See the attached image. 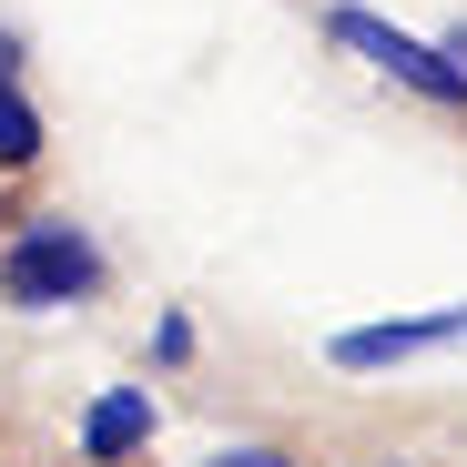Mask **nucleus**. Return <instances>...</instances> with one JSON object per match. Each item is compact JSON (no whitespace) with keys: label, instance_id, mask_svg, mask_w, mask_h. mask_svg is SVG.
Masks as SVG:
<instances>
[{"label":"nucleus","instance_id":"1","mask_svg":"<svg viewBox=\"0 0 467 467\" xmlns=\"http://www.w3.org/2000/svg\"><path fill=\"white\" fill-rule=\"evenodd\" d=\"M102 244L71 213H31L11 244H0V305H21V316H51V305H82L102 295Z\"/></svg>","mask_w":467,"mask_h":467},{"label":"nucleus","instance_id":"2","mask_svg":"<svg viewBox=\"0 0 467 467\" xmlns=\"http://www.w3.org/2000/svg\"><path fill=\"white\" fill-rule=\"evenodd\" d=\"M326 41L366 51L386 82H407V92H427V102H467V82L447 71V51H437V41H417V31H397V21H376L366 0H336V11H326Z\"/></svg>","mask_w":467,"mask_h":467},{"label":"nucleus","instance_id":"3","mask_svg":"<svg viewBox=\"0 0 467 467\" xmlns=\"http://www.w3.org/2000/svg\"><path fill=\"white\" fill-rule=\"evenodd\" d=\"M447 346H467V305H437V316H386V326H346V336H326V366L376 376V366L447 356Z\"/></svg>","mask_w":467,"mask_h":467},{"label":"nucleus","instance_id":"4","mask_svg":"<svg viewBox=\"0 0 467 467\" xmlns=\"http://www.w3.org/2000/svg\"><path fill=\"white\" fill-rule=\"evenodd\" d=\"M152 427H163V407H152L142 386H102V397L82 407V467H122V457H142Z\"/></svg>","mask_w":467,"mask_h":467},{"label":"nucleus","instance_id":"5","mask_svg":"<svg viewBox=\"0 0 467 467\" xmlns=\"http://www.w3.org/2000/svg\"><path fill=\"white\" fill-rule=\"evenodd\" d=\"M41 163V112L21 82H0V173H31Z\"/></svg>","mask_w":467,"mask_h":467},{"label":"nucleus","instance_id":"6","mask_svg":"<svg viewBox=\"0 0 467 467\" xmlns=\"http://www.w3.org/2000/svg\"><path fill=\"white\" fill-rule=\"evenodd\" d=\"M203 467H305L295 447H265V437H244V447H213Z\"/></svg>","mask_w":467,"mask_h":467},{"label":"nucleus","instance_id":"7","mask_svg":"<svg viewBox=\"0 0 467 467\" xmlns=\"http://www.w3.org/2000/svg\"><path fill=\"white\" fill-rule=\"evenodd\" d=\"M193 356V316H152V366H183Z\"/></svg>","mask_w":467,"mask_h":467},{"label":"nucleus","instance_id":"8","mask_svg":"<svg viewBox=\"0 0 467 467\" xmlns=\"http://www.w3.org/2000/svg\"><path fill=\"white\" fill-rule=\"evenodd\" d=\"M0 82H21V31L0 21Z\"/></svg>","mask_w":467,"mask_h":467},{"label":"nucleus","instance_id":"9","mask_svg":"<svg viewBox=\"0 0 467 467\" xmlns=\"http://www.w3.org/2000/svg\"><path fill=\"white\" fill-rule=\"evenodd\" d=\"M437 51H447V71H457V82H467V21H457V31L437 41Z\"/></svg>","mask_w":467,"mask_h":467},{"label":"nucleus","instance_id":"10","mask_svg":"<svg viewBox=\"0 0 467 467\" xmlns=\"http://www.w3.org/2000/svg\"><path fill=\"white\" fill-rule=\"evenodd\" d=\"M386 467H417V457H386Z\"/></svg>","mask_w":467,"mask_h":467}]
</instances>
